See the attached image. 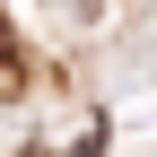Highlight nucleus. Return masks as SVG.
Segmentation results:
<instances>
[{
	"instance_id": "nucleus-1",
	"label": "nucleus",
	"mask_w": 157,
	"mask_h": 157,
	"mask_svg": "<svg viewBox=\"0 0 157 157\" xmlns=\"http://www.w3.org/2000/svg\"><path fill=\"white\" fill-rule=\"evenodd\" d=\"M26 87V61H17V35H9V17H0V96H17Z\"/></svg>"
},
{
	"instance_id": "nucleus-2",
	"label": "nucleus",
	"mask_w": 157,
	"mask_h": 157,
	"mask_svg": "<svg viewBox=\"0 0 157 157\" xmlns=\"http://www.w3.org/2000/svg\"><path fill=\"white\" fill-rule=\"evenodd\" d=\"M26 157H44V148H26Z\"/></svg>"
}]
</instances>
